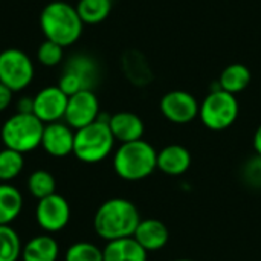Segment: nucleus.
<instances>
[{
	"label": "nucleus",
	"instance_id": "f257e3e1",
	"mask_svg": "<svg viewBox=\"0 0 261 261\" xmlns=\"http://www.w3.org/2000/svg\"><path fill=\"white\" fill-rule=\"evenodd\" d=\"M141 214L136 205L122 197H113L99 205L93 216V229L106 242L133 237Z\"/></svg>",
	"mask_w": 261,
	"mask_h": 261
},
{
	"label": "nucleus",
	"instance_id": "f03ea898",
	"mask_svg": "<svg viewBox=\"0 0 261 261\" xmlns=\"http://www.w3.org/2000/svg\"><path fill=\"white\" fill-rule=\"evenodd\" d=\"M40 28L46 40H50L61 47L75 44L81 34L84 23L81 21L76 8L67 2H50L40 14Z\"/></svg>",
	"mask_w": 261,
	"mask_h": 261
},
{
	"label": "nucleus",
	"instance_id": "7ed1b4c3",
	"mask_svg": "<svg viewBox=\"0 0 261 261\" xmlns=\"http://www.w3.org/2000/svg\"><path fill=\"white\" fill-rule=\"evenodd\" d=\"M113 170L122 180H144L158 170V150L144 139L121 144L113 154Z\"/></svg>",
	"mask_w": 261,
	"mask_h": 261
},
{
	"label": "nucleus",
	"instance_id": "20e7f679",
	"mask_svg": "<svg viewBox=\"0 0 261 261\" xmlns=\"http://www.w3.org/2000/svg\"><path fill=\"white\" fill-rule=\"evenodd\" d=\"M109 119V115L101 113L95 122L75 130L73 156L83 164H98L112 154L116 141L110 132Z\"/></svg>",
	"mask_w": 261,
	"mask_h": 261
},
{
	"label": "nucleus",
	"instance_id": "39448f33",
	"mask_svg": "<svg viewBox=\"0 0 261 261\" xmlns=\"http://www.w3.org/2000/svg\"><path fill=\"white\" fill-rule=\"evenodd\" d=\"M43 130L44 124L34 113H15L3 122L0 136L5 148L24 154L41 147Z\"/></svg>",
	"mask_w": 261,
	"mask_h": 261
},
{
	"label": "nucleus",
	"instance_id": "423d86ee",
	"mask_svg": "<svg viewBox=\"0 0 261 261\" xmlns=\"http://www.w3.org/2000/svg\"><path fill=\"white\" fill-rule=\"evenodd\" d=\"M240 113V104L236 95L222 89L211 90L200 102L199 118L211 132H223L234 125Z\"/></svg>",
	"mask_w": 261,
	"mask_h": 261
},
{
	"label": "nucleus",
	"instance_id": "0eeeda50",
	"mask_svg": "<svg viewBox=\"0 0 261 261\" xmlns=\"http://www.w3.org/2000/svg\"><path fill=\"white\" fill-rule=\"evenodd\" d=\"M96 81L98 64L95 58L86 54H75L67 60L57 86L67 96H72L81 90H93Z\"/></svg>",
	"mask_w": 261,
	"mask_h": 261
},
{
	"label": "nucleus",
	"instance_id": "6e6552de",
	"mask_svg": "<svg viewBox=\"0 0 261 261\" xmlns=\"http://www.w3.org/2000/svg\"><path fill=\"white\" fill-rule=\"evenodd\" d=\"M35 75L31 57L17 47H8L0 52V83L12 92L26 89Z\"/></svg>",
	"mask_w": 261,
	"mask_h": 261
},
{
	"label": "nucleus",
	"instance_id": "1a4fd4ad",
	"mask_svg": "<svg viewBox=\"0 0 261 261\" xmlns=\"http://www.w3.org/2000/svg\"><path fill=\"white\" fill-rule=\"evenodd\" d=\"M159 110L167 121L184 125L199 116L200 104L196 96L187 90H171L161 98Z\"/></svg>",
	"mask_w": 261,
	"mask_h": 261
},
{
	"label": "nucleus",
	"instance_id": "9d476101",
	"mask_svg": "<svg viewBox=\"0 0 261 261\" xmlns=\"http://www.w3.org/2000/svg\"><path fill=\"white\" fill-rule=\"evenodd\" d=\"M70 214L69 202L57 193L40 199L35 208V220L47 234L63 231L70 222Z\"/></svg>",
	"mask_w": 261,
	"mask_h": 261
},
{
	"label": "nucleus",
	"instance_id": "9b49d317",
	"mask_svg": "<svg viewBox=\"0 0 261 261\" xmlns=\"http://www.w3.org/2000/svg\"><path fill=\"white\" fill-rule=\"evenodd\" d=\"M101 115L99 99L93 90H81L67 99V107L64 113V122L73 128L80 130L92 122H95Z\"/></svg>",
	"mask_w": 261,
	"mask_h": 261
},
{
	"label": "nucleus",
	"instance_id": "f8f14e48",
	"mask_svg": "<svg viewBox=\"0 0 261 261\" xmlns=\"http://www.w3.org/2000/svg\"><path fill=\"white\" fill-rule=\"evenodd\" d=\"M69 96L58 86H47L34 96L32 113L46 125L64 119Z\"/></svg>",
	"mask_w": 261,
	"mask_h": 261
},
{
	"label": "nucleus",
	"instance_id": "ddd939ff",
	"mask_svg": "<svg viewBox=\"0 0 261 261\" xmlns=\"http://www.w3.org/2000/svg\"><path fill=\"white\" fill-rule=\"evenodd\" d=\"M73 139L75 130L66 122L58 121L44 125L41 147L52 158H66L73 154Z\"/></svg>",
	"mask_w": 261,
	"mask_h": 261
},
{
	"label": "nucleus",
	"instance_id": "4468645a",
	"mask_svg": "<svg viewBox=\"0 0 261 261\" xmlns=\"http://www.w3.org/2000/svg\"><path fill=\"white\" fill-rule=\"evenodd\" d=\"M133 239L147 252H158L167 246L170 240V231L167 225L158 219H144L139 222Z\"/></svg>",
	"mask_w": 261,
	"mask_h": 261
},
{
	"label": "nucleus",
	"instance_id": "2eb2a0df",
	"mask_svg": "<svg viewBox=\"0 0 261 261\" xmlns=\"http://www.w3.org/2000/svg\"><path fill=\"white\" fill-rule=\"evenodd\" d=\"M109 127L115 141L121 144L139 141L145 133L144 121L139 115L133 112H118L115 115H110Z\"/></svg>",
	"mask_w": 261,
	"mask_h": 261
},
{
	"label": "nucleus",
	"instance_id": "dca6fc26",
	"mask_svg": "<svg viewBox=\"0 0 261 261\" xmlns=\"http://www.w3.org/2000/svg\"><path fill=\"white\" fill-rule=\"evenodd\" d=\"M191 162L190 150L179 144L167 145L158 151V170L171 177L185 174L190 170Z\"/></svg>",
	"mask_w": 261,
	"mask_h": 261
},
{
	"label": "nucleus",
	"instance_id": "f3484780",
	"mask_svg": "<svg viewBox=\"0 0 261 261\" xmlns=\"http://www.w3.org/2000/svg\"><path fill=\"white\" fill-rule=\"evenodd\" d=\"M102 257L104 261H147L148 252L133 237H125L107 242Z\"/></svg>",
	"mask_w": 261,
	"mask_h": 261
},
{
	"label": "nucleus",
	"instance_id": "a211bd4d",
	"mask_svg": "<svg viewBox=\"0 0 261 261\" xmlns=\"http://www.w3.org/2000/svg\"><path fill=\"white\" fill-rule=\"evenodd\" d=\"M60 255V246L49 234L35 236L26 242L21 249L23 261H57Z\"/></svg>",
	"mask_w": 261,
	"mask_h": 261
},
{
	"label": "nucleus",
	"instance_id": "6ab92c4d",
	"mask_svg": "<svg viewBox=\"0 0 261 261\" xmlns=\"http://www.w3.org/2000/svg\"><path fill=\"white\" fill-rule=\"evenodd\" d=\"M251 80H252V75H251L249 67L242 63H234V64L226 66L222 70L217 80V84L222 90L237 96L239 93L248 89V86L251 84Z\"/></svg>",
	"mask_w": 261,
	"mask_h": 261
},
{
	"label": "nucleus",
	"instance_id": "aec40b11",
	"mask_svg": "<svg viewBox=\"0 0 261 261\" xmlns=\"http://www.w3.org/2000/svg\"><path fill=\"white\" fill-rule=\"evenodd\" d=\"M122 67H124L125 76L135 86L142 87V86H147L153 80V70L147 58L138 50H130L124 55Z\"/></svg>",
	"mask_w": 261,
	"mask_h": 261
},
{
	"label": "nucleus",
	"instance_id": "412c9836",
	"mask_svg": "<svg viewBox=\"0 0 261 261\" xmlns=\"http://www.w3.org/2000/svg\"><path fill=\"white\" fill-rule=\"evenodd\" d=\"M23 210V196L11 184H0V225H11Z\"/></svg>",
	"mask_w": 261,
	"mask_h": 261
},
{
	"label": "nucleus",
	"instance_id": "4be33fe9",
	"mask_svg": "<svg viewBox=\"0 0 261 261\" xmlns=\"http://www.w3.org/2000/svg\"><path fill=\"white\" fill-rule=\"evenodd\" d=\"M75 8L84 24H98L109 17L112 0H80Z\"/></svg>",
	"mask_w": 261,
	"mask_h": 261
},
{
	"label": "nucleus",
	"instance_id": "5701e85b",
	"mask_svg": "<svg viewBox=\"0 0 261 261\" xmlns=\"http://www.w3.org/2000/svg\"><path fill=\"white\" fill-rule=\"evenodd\" d=\"M24 168V158L21 153L11 148L0 151V184H9L17 179Z\"/></svg>",
	"mask_w": 261,
	"mask_h": 261
},
{
	"label": "nucleus",
	"instance_id": "b1692460",
	"mask_svg": "<svg viewBox=\"0 0 261 261\" xmlns=\"http://www.w3.org/2000/svg\"><path fill=\"white\" fill-rule=\"evenodd\" d=\"M26 185H28L29 194L32 197H35L37 200L54 194L55 188H57L55 177L46 170H35L34 173H31Z\"/></svg>",
	"mask_w": 261,
	"mask_h": 261
},
{
	"label": "nucleus",
	"instance_id": "393cba45",
	"mask_svg": "<svg viewBox=\"0 0 261 261\" xmlns=\"http://www.w3.org/2000/svg\"><path fill=\"white\" fill-rule=\"evenodd\" d=\"M21 242L9 225H0V261H18L21 257Z\"/></svg>",
	"mask_w": 261,
	"mask_h": 261
},
{
	"label": "nucleus",
	"instance_id": "a878e982",
	"mask_svg": "<svg viewBox=\"0 0 261 261\" xmlns=\"http://www.w3.org/2000/svg\"><path fill=\"white\" fill-rule=\"evenodd\" d=\"M64 261H104L102 249L90 242H76L67 248Z\"/></svg>",
	"mask_w": 261,
	"mask_h": 261
},
{
	"label": "nucleus",
	"instance_id": "bb28decb",
	"mask_svg": "<svg viewBox=\"0 0 261 261\" xmlns=\"http://www.w3.org/2000/svg\"><path fill=\"white\" fill-rule=\"evenodd\" d=\"M63 57H64V47H61L60 44H57L50 40H44L37 50L38 63L46 67L58 66L63 61Z\"/></svg>",
	"mask_w": 261,
	"mask_h": 261
},
{
	"label": "nucleus",
	"instance_id": "cd10ccee",
	"mask_svg": "<svg viewBox=\"0 0 261 261\" xmlns=\"http://www.w3.org/2000/svg\"><path fill=\"white\" fill-rule=\"evenodd\" d=\"M243 176L246 179L248 184H251L252 187H261V158L255 154L254 159H251L249 162H246L245 170H243Z\"/></svg>",
	"mask_w": 261,
	"mask_h": 261
},
{
	"label": "nucleus",
	"instance_id": "c85d7f7f",
	"mask_svg": "<svg viewBox=\"0 0 261 261\" xmlns=\"http://www.w3.org/2000/svg\"><path fill=\"white\" fill-rule=\"evenodd\" d=\"M12 95H14V92L11 89H8L5 84L0 83V112H5L11 106Z\"/></svg>",
	"mask_w": 261,
	"mask_h": 261
},
{
	"label": "nucleus",
	"instance_id": "c756f323",
	"mask_svg": "<svg viewBox=\"0 0 261 261\" xmlns=\"http://www.w3.org/2000/svg\"><path fill=\"white\" fill-rule=\"evenodd\" d=\"M34 109V98L23 96L17 102V113H32Z\"/></svg>",
	"mask_w": 261,
	"mask_h": 261
},
{
	"label": "nucleus",
	"instance_id": "7c9ffc66",
	"mask_svg": "<svg viewBox=\"0 0 261 261\" xmlns=\"http://www.w3.org/2000/svg\"><path fill=\"white\" fill-rule=\"evenodd\" d=\"M254 150H255V154L261 158V124L257 127L255 133H254Z\"/></svg>",
	"mask_w": 261,
	"mask_h": 261
},
{
	"label": "nucleus",
	"instance_id": "2f4dec72",
	"mask_svg": "<svg viewBox=\"0 0 261 261\" xmlns=\"http://www.w3.org/2000/svg\"><path fill=\"white\" fill-rule=\"evenodd\" d=\"M173 261H194V260H188V258H180V260H173Z\"/></svg>",
	"mask_w": 261,
	"mask_h": 261
}]
</instances>
